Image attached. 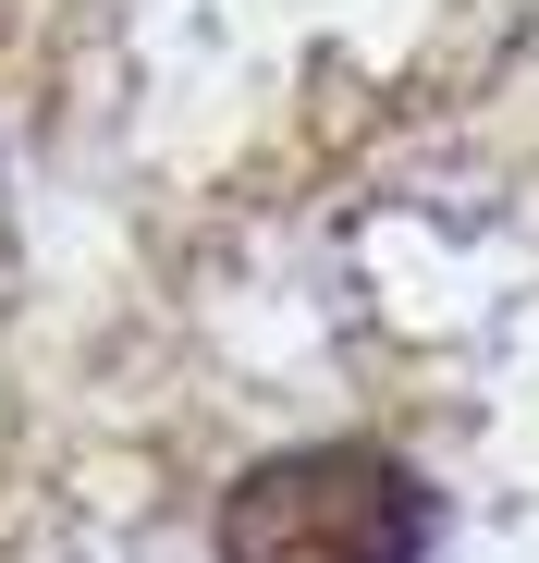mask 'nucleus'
I'll use <instances>...</instances> for the list:
<instances>
[{
  "label": "nucleus",
  "instance_id": "f257e3e1",
  "mask_svg": "<svg viewBox=\"0 0 539 563\" xmlns=\"http://www.w3.org/2000/svg\"><path fill=\"white\" fill-rule=\"evenodd\" d=\"M441 503L381 441H295L221 490V563H429Z\"/></svg>",
  "mask_w": 539,
  "mask_h": 563
}]
</instances>
